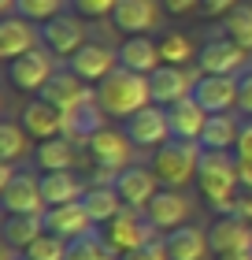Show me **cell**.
<instances>
[{"mask_svg":"<svg viewBox=\"0 0 252 260\" xmlns=\"http://www.w3.org/2000/svg\"><path fill=\"white\" fill-rule=\"evenodd\" d=\"M197 190L204 205H211L219 216L234 212L241 197V179H237V156L234 152H204L200 171H197Z\"/></svg>","mask_w":252,"mask_h":260,"instance_id":"6da1fadb","label":"cell"},{"mask_svg":"<svg viewBox=\"0 0 252 260\" xmlns=\"http://www.w3.org/2000/svg\"><path fill=\"white\" fill-rule=\"evenodd\" d=\"M97 104L104 108L107 119H130L141 108L152 104V89H149V75H134V71L119 67L112 71L100 86H97Z\"/></svg>","mask_w":252,"mask_h":260,"instance_id":"7a4b0ae2","label":"cell"},{"mask_svg":"<svg viewBox=\"0 0 252 260\" xmlns=\"http://www.w3.org/2000/svg\"><path fill=\"white\" fill-rule=\"evenodd\" d=\"M200 156H204V149L197 145V141H174L171 138L167 145H160V149L152 152L149 168L156 171L160 186H167V190H182V186L197 182Z\"/></svg>","mask_w":252,"mask_h":260,"instance_id":"3957f363","label":"cell"},{"mask_svg":"<svg viewBox=\"0 0 252 260\" xmlns=\"http://www.w3.org/2000/svg\"><path fill=\"white\" fill-rule=\"evenodd\" d=\"M86 152L97 171H112V175L126 171L134 164V141L126 138V130H115V126H100L86 141Z\"/></svg>","mask_w":252,"mask_h":260,"instance_id":"277c9868","label":"cell"},{"mask_svg":"<svg viewBox=\"0 0 252 260\" xmlns=\"http://www.w3.org/2000/svg\"><path fill=\"white\" fill-rule=\"evenodd\" d=\"M100 234L119 256H126V253L141 249L145 242H152V223H149V216L141 208H123L112 223L100 227Z\"/></svg>","mask_w":252,"mask_h":260,"instance_id":"5b68a950","label":"cell"},{"mask_svg":"<svg viewBox=\"0 0 252 260\" xmlns=\"http://www.w3.org/2000/svg\"><path fill=\"white\" fill-rule=\"evenodd\" d=\"M52 75H56V56L49 49H33L8 63V86L19 93H41Z\"/></svg>","mask_w":252,"mask_h":260,"instance_id":"8992f818","label":"cell"},{"mask_svg":"<svg viewBox=\"0 0 252 260\" xmlns=\"http://www.w3.org/2000/svg\"><path fill=\"white\" fill-rule=\"evenodd\" d=\"M0 205L8 216H45V197H41V175L15 171V179L0 186Z\"/></svg>","mask_w":252,"mask_h":260,"instance_id":"52a82bcc","label":"cell"},{"mask_svg":"<svg viewBox=\"0 0 252 260\" xmlns=\"http://www.w3.org/2000/svg\"><path fill=\"white\" fill-rule=\"evenodd\" d=\"M245 60H248V52L241 45H234L230 38H211L197 49V71L200 75H230V78H237V75H245Z\"/></svg>","mask_w":252,"mask_h":260,"instance_id":"ba28073f","label":"cell"},{"mask_svg":"<svg viewBox=\"0 0 252 260\" xmlns=\"http://www.w3.org/2000/svg\"><path fill=\"white\" fill-rule=\"evenodd\" d=\"M82 15H56L52 22H45L41 26V49H49L56 60H70L82 45H86L89 38H86V26H82Z\"/></svg>","mask_w":252,"mask_h":260,"instance_id":"9c48e42d","label":"cell"},{"mask_svg":"<svg viewBox=\"0 0 252 260\" xmlns=\"http://www.w3.org/2000/svg\"><path fill=\"white\" fill-rule=\"evenodd\" d=\"M126 138L134 141V149H160L171 141V123H167V108L160 104H149V108H141L137 115H130L123 123Z\"/></svg>","mask_w":252,"mask_h":260,"instance_id":"30bf717a","label":"cell"},{"mask_svg":"<svg viewBox=\"0 0 252 260\" xmlns=\"http://www.w3.org/2000/svg\"><path fill=\"white\" fill-rule=\"evenodd\" d=\"M67 67L75 71L86 86L97 89L100 82L112 75V71H119V52H112V49L100 45V41H86V45H82V49L67 60Z\"/></svg>","mask_w":252,"mask_h":260,"instance_id":"8fae6325","label":"cell"},{"mask_svg":"<svg viewBox=\"0 0 252 260\" xmlns=\"http://www.w3.org/2000/svg\"><path fill=\"white\" fill-rule=\"evenodd\" d=\"M38 97H41V101H49L52 108H59V112L67 115V112H75L78 104L93 101V97H97V89L86 86V82H82L70 67H63V71H56V75L49 78V86H45Z\"/></svg>","mask_w":252,"mask_h":260,"instance_id":"7c38bea8","label":"cell"},{"mask_svg":"<svg viewBox=\"0 0 252 260\" xmlns=\"http://www.w3.org/2000/svg\"><path fill=\"white\" fill-rule=\"evenodd\" d=\"M208 242H211V256H223V253H252V223H245L237 212L215 216V223L208 227Z\"/></svg>","mask_w":252,"mask_h":260,"instance_id":"4fadbf2b","label":"cell"},{"mask_svg":"<svg viewBox=\"0 0 252 260\" xmlns=\"http://www.w3.org/2000/svg\"><path fill=\"white\" fill-rule=\"evenodd\" d=\"M193 101L208 115H226L230 108H237V78H230V75H197Z\"/></svg>","mask_w":252,"mask_h":260,"instance_id":"5bb4252c","label":"cell"},{"mask_svg":"<svg viewBox=\"0 0 252 260\" xmlns=\"http://www.w3.org/2000/svg\"><path fill=\"white\" fill-rule=\"evenodd\" d=\"M41 223H45V234H56V238H63V242H78V238H86V234L97 231V223L89 219V212H86L82 201L49 208L41 216Z\"/></svg>","mask_w":252,"mask_h":260,"instance_id":"9a60e30c","label":"cell"},{"mask_svg":"<svg viewBox=\"0 0 252 260\" xmlns=\"http://www.w3.org/2000/svg\"><path fill=\"white\" fill-rule=\"evenodd\" d=\"M193 82L186 75V67H174V63H160L149 75V89H152V104H160V108H171V104L193 97Z\"/></svg>","mask_w":252,"mask_h":260,"instance_id":"2e32d148","label":"cell"},{"mask_svg":"<svg viewBox=\"0 0 252 260\" xmlns=\"http://www.w3.org/2000/svg\"><path fill=\"white\" fill-rule=\"evenodd\" d=\"M38 41H41V30L33 26L30 19H22V15H4L0 19V60L4 63L41 49Z\"/></svg>","mask_w":252,"mask_h":260,"instance_id":"e0dca14e","label":"cell"},{"mask_svg":"<svg viewBox=\"0 0 252 260\" xmlns=\"http://www.w3.org/2000/svg\"><path fill=\"white\" fill-rule=\"evenodd\" d=\"M115 190H119V197H123L126 208H141V212H145L149 201L160 193L163 186H160V179H156L152 168H137V164H130L126 171H119Z\"/></svg>","mask_w":252,"mask_h":260,"instance_id":"ac0fdd59","label":"cell"},{"mask_svg":"<svg viewBox=\"0 0 252 260\" xmlns=\"http://www.w3.org/2000/svg\"><path fill=\"white\" fill-rule=\"evenodd\" d=\"M145 216L152 223V231L171 234V231H178V227H186V223H189V201L182 197V190H167V186H163V190L149 201Z\"/></svg>","mask_w":252,"mask_h":260,"instance_id":"d6986e66","label":"cell"},{"mask_svg":"<svg viewBox=\"0 0 252 260\" xmlns=\"http://www.w3.org/2000/svg\"><path fill=\"white\" fill-rule=\"evenodd\" d=\"M19 123L26 126V134L38 141V145H41V141L59 138V134H67V130H63V112L52 108V104H49V101H41V97L26 101V108H22Z\"/></svg>","mask_w":252,"mask_h":260,"instance_id":"ffe728a7","label":"cell"},{"mask_svg":"<svg viewBox=\"0 0 252 260\" xmlns=\"http://www.w3.org/2000/svg\"><path fill=\"white\" fill-rule=\"evenodd\" d=\"M156 22H160V8H156V0H119L115 11H112V26L119 34H149L156 30Z\"/></svg>","mask_w":252,"mask_h":260,"instance_id":"44dd1931","label":"cell"},{"mask_svg":"<svg viewBox=\"0 0 252 260\" xmlns=\"http://www.w3.org/2000/svg\"><path fill=\"white\" fill-rule=\"evenodd\" d=\"M167 123H171V138L174 141H197V145H200L208 112H204L193 97H186V101H178V104L167 108Z\"/></svg>","mask_w":252,"mask_h":260,"instance_id":"7402d4cb","label":"cell"},{"mask_svg":"<svg viewBox=\"0 0 252 260\" xmlns=\"http://www.w3.org/2000/svg\"><path fill=\"white\" fill-rule=\"evenodd\" d=\"M160 45L145 34H130V38L119 45V67L134 71V75H152L156 67H160Z\"/></svg>","mask_w":252,"mask_h":260,"instance_id":"603a6c76","label":"cell"},{"mask_svg":"<svg viewBox=\"0 0 252 260\" xmlns=\"http://www.w3.org/2000/svg\"><path fill=\"white\" fill-rule=\"evenodd\" d=\"M86 186L75 171H49L41 175V197H45V208H59V205H75V201L86 197Z\"/></svg>","mask_w":252,"mask_h":260,"instance_id":"cb8c5ba5","label":"cell"},{"mask_svg":"<svg viewBox=\"0 0 252 260\" xmlns=\"http://www.w3.org/2000/svg\"><path fill=\"white\" fill-rule=\"evenodd\" d=\"M163 242H167V256H171V260H208V253H211L208 231L193 227V223L171 231Z\"/></svg>","mask_w":252,"mask_h":260,"instance_id":"d4e9b609","label":"cell"},{"mask_svg":"<svg viewBox=\"0 0 252 260\" xmlns=\"http://www.w3.org/2000/svg\"><path fill=\"white\" fill-rule=\"evenodd\" d=\"M33 160H38L41 175H49V171H75V164H78V145H75V138L59 134V138H52V141H41V145L33 149Z\"/></svg>","mask_w":252,"mask_h":260,"instance_id":"484cf974","label":"cell"},{"mask_svg":"<svg viewBox=\"0 0 252 260\" xmlns=\"http://www.w3.org/2000/svg\"><path fill=\"white\" fill-rule=\"evenodd\" d=\"M82 205H86V212H89V219L97 223V227H104V223H112L119 212H123L126 205H123V197H119V190L115 186H100V182H93V186H86V197H82Z\"/></svg>","mask_w":252,"mask_h":260,"instance_id":"4316f807","label":"cell"},{"mask_svg":"<svg viewBox=\"0 0 252 260\" xmlns=\"http://www.w3.org/2000/svg\"><path fill=\"white\" fill-rule=\"evenodd\" d=\"M237 134H241V126L230 112L226 115H208V123H204V134H200V149L204 152H230L237 145Z\"/></svg>","mask_w":252,"mask_h":260,"instance_id":"83f0119b","label":"cell"},{"mask_svg":"<svg viewBox=\"0 0 252 260\" xmlns=\"http://www.w3.org/2000/svg\"><path fill=\"white\" fill-rule=\"evenodd\" d=\"M104 119H107V115H104V108L97 104V97H93V101H86V104H78L75 112H67V115H63V130H67V138L89 141V138L97 134L100 126H107Z\"/></svg>","mask_w":252,"mask_h":260,"instance_id":"f1b7e54d","label":"cell"},{"mask_svg":"<svg viewBox=\"0 0 252 260\" xmlns=\"http://www.w3.org/2000/svg\"><path fill=\"white\" fill-rule=\"evenodd\" d=\"M41 234H45L41 216H8L4 219V245H8V249H15L19 256L26 253Z\"/></svg>","mask_w":252,"mask_h":260,"instance_id":"f546056e","label":"cell"},{"mask_svg":"<svg viewBox=\"0 0 252 260\" xmlns=\"http://www.w3.org/2000/svg\"><path fill=\"white\" fill-rule=\"evenodd\" d=\"M30 134H26V126L15 123V119H4L0 123V164H15L19 156H26V149H30Z\"/></svg>","mask_w":252,"mask_h":260,"instance_id":"4dcf8cb0","label":"cell"},{"mask_svg":"<svg viewBox=\"0 0 252 260\" xmlns=\"http://www.w3.org/2000/svg\"><path fill=\"white\" fill-rule=\"evenodd\" d=\"M223 38H230L234 45H241L245 52H252V4H237L230 15L223 19Z\"/></svg>","mask_w":252,"mask_h":260,"instance_id":"1f68e13d","label":"cell"},{"mask_svg":"<svg viewBox=\"0 0 252 260\" xmlns=\"http://www.w3.org/2000/svg\"><path fill=\"white\" fill-rule=\"evenodd\" d=\"M67 260H119V253L104 242V234L97 227L93 234H86V238H78V242L67 245Z\"/></svg>","mask_w":252,"mask_h":260,"instance_id":"d6a6232c","label":"cell"},{"mask_svg":"<svg viewBox=\"0 0 252 260\" xmlns=\"http://www.w3.org/2000/svg\"><path fill=\"white\" fill-rule=\"evenodd\" d=\"M160 60L163 63H174V67H186L189 60H197V45L186 38V34H160Z\"/></svg>","mask_w":252,"mask_h":260,"instance_id":"836d02e7","label":"cell"},{"mask_svg":"<svg viewBox=\"0 0 252 260\" xmlns=\"http://www.w3.org/2000/svg\"><path fill=\"white\" fill-rule=\"evenodd\" d=\"M15 15L30 19L33 26H45L56 15H63V0H15Z\"/></svg>","mask_w":252,"mask_h":260,"instance_id":"e575fe53","label":"cell"},{"mask_svg":"<svg viewBox=\"0 0 252 260\" xmlns=\"http://www.w3.org/2000/svg\"><path fill=\"white\" fill-rule=\"evenodd\" d=\"M67 245L70 242L56 238V234H41V238L22 253V260H67Z\"/></svg>","mask_w":252,"mask_h":260,"instance_id":"d590c367","label":"cell"},{"mask_svg":"<svg viewBox=\"0 0 252 260\" xmlns=\"http://www.w3.org/2000/svg\"><path fill=\"white\" fill-rule=\"evenodd\" d=\"M119 0H70V8H75V15L82 19H112Z\"/></svg>","mask_w":252,"mask_h":260,"instance_id":"8d00e7d4","label":"cell"},{"mask_svg":"<svg viewBox=\"0 0 252 260\" xmlns=\"http://www.w3.org/2000/svg\"><path fill=\"white\" fill-rule=\"evenodd\" d=\"M119 260H171V256H167V242H163V238H152V242L141 245V249L119 256Z\"/></svg>","mask_w":252,"mask_h":260,"instance_id":"74e56055","label":"cell"},{"mask_svg":"<svg viewBox=\"0 0 252 260\" xmlns=\"http://www.w3.org/2000/svg\"><path fill=\"white\" fill-rule=\"evenodd\" d=\"M237 4H241V0H200V11H204L208 19H219V22H223Z\"/></svg>","mask_w":252,"mask_h":260,"instance_id":"f35d334b","label":"cell"},{"mask_svg":"<svg viewBox=\"0 0 252 260\" xmlns=\"http://www.w3.org/2000/svg\"><path fill=\"white\" fill-rule=\"evenodd\" d=\"M237 108H241L248 119H252V71L237 75Z\"/></svg>","mask_w":252,"mask_h":260,"instance_id":"ab89813d","label":"cell"},{"mask_svg":"<svg viewBox=\"0 0 252 260\" xmlns=\"http://www.w3.org/2000/svg\"><path fill=\"white\" fill-rule=\"evenodd\" d=\"M167 15H193V11H200V0H160Z\"/></svg>","mask_w":252,"mask_h":260,"instance_id":"60d3db41","label":"cell"},{"mask_svg":"<svg viewBox=\"0 0 252 260\" xmlns=\"http://www.w3.org/2000/svg\"><path fill=\"white\" fill-rule=\"evenodd\" d=\"M237 160H252V119L241 123V134H237Z\"/></svg>","mask_w":252,"mask_h":260,"instance_id":"b9f144b4","label":"cell"},{"mask_svg":"<svg viewBox=\"0 0 252 260\" xmlns=\"http://www.w3.org/2000/svg\"><path fill=\"white\" fill-rule=\"evenodd\" d=\"M234 212H237V216H241L245 223H252V190H241V197H237Z\"/></svg>","mask_w":252,"mask_h":260,"instance_id":"7bdbcfd3","label":"cell"},{"mask_svg":"<svg viewBox=\"0 0 252 260\" xmlns=\"http://www.w3.org/2000/svg\"><path fill=\"white\" fill-rule=\"evenodd\" d=\"M237 179H241V190H252V160H237Z\"/></svg>","mask_w":252,"mask_h":260,"instance_id":"ee69618b","label":"cell"},{"mask_svg":"<svg viewBox=\"0 0 252 260\" xmlns=\"http://www.w3.org/2000/svg\"><path fill=\"white\" fill-rule=\"evenodd\" d=\"M215 260H252V253H223V256H215Z\"/></svg>","mask_w":252,"mask_h":260,"instance_id":"f6af8a7d","label":"cell"}]
</instances>
